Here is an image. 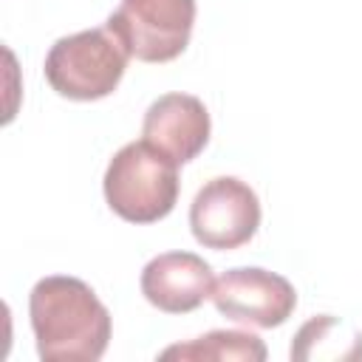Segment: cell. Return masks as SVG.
Wrapping results in <instances>:
<instances>
[{"label":"cell","mask_w":362,"mask_h":362,"mask_svg":"<svg viewBox=\"0 0 362 362\" xmlns=\"http://www.w3.org/2000/svg\"><path fill=\"white\" fill-rule=\"evenodd\" d=\"M28 320L37 354L45 362H96L110 342V311L96 291L68 274H51L34 283L28 294Z\"/></svg>","instance_id":"1"},{"label":"cell","mask_w":362,"mask_h":362,"mask_svg":"<svg viewBox=\"0 0 362 362\" xmlns=\"http://www.w3.org/2000/svg\"><path fill=\"white\" fill-rule=\"evenodd\" d=\"M212 122L206 105L192 93L158 96L141 122V139L175 164L198 158L209 141Z\"/></svg>","instance_id":"7"},{"label":"cell","mask_w":362,"mask_h":362,"mask_svg":"<svg viewBox=\"0 0 362 362\" xmlns=\"http://www.w3.org/2000/svg\"><path fill=\"white\" fill-rule=\"evenodd\" d=\"M158 359H184V362H263L266 345L257 334L249 331H209L189 342H175L158 354Z\"/></svg>","instance_id":"10"},{"label":"cell","mask_w":362,"mask_h":362,"mask_svg":"<svg viewBox=\"0 0 362 362\" xmlns=\"http://www.w3.org/2000/svg\"><path fill=\"white\" fill-rule=\"evenodd\" d=\"M105 201L130 223H156L167 218L178 201V164L153 144H124L105 170Z\"/></svg>","instance_id":"2"},{"label":"cell","mask_w":362,"mask_h":362,"mask_svg":"<svg viewBox=\"0 0 362 362\" xmlns=\"http://www.w3.org/2000/svg\"><path fill=\"white\" fill-rule=\"evenodd\" d=\"M127 48L119 37L102 25L59 37L45 54L48 85L74 102H93L110 96L127 68Z\"/></svg>","instance_id":"3"},{"label":"cell","mask_w":362,"mask_h":362,"mask_svg":"<svg viewBox=\"0 0 362 362\" xmlns=\"http://www.w3.org/2000/svg\"><path fill=\"white\" fill-rule=\"evenodd\" d=\"M192 23L195 0H122L105 25L130 57L141 62H170L189 45Z\"/></svg>","instance_id":"4"},{"label":"cell","mask_w":362,"mask_h":362,"mask_svg":"<svg viewBox=\"0 0 362 362\" xmlns=\"http://www.w3.org/2000/svg\"><path fill=\"white\" fill-rule=\"evenodd\" d=\"M212 286V266L195 252H164L141 269V294L164 314L195 311L209 300Z\"/></svg>","instance_id":"8"},{"label":"cell","mask_w":362,"mask_h":362,"mask_svg":"<svg viewBox=\"0 0 362 362\" xmlns=\"http://www.w3.org/2000/svg\"><path fill=\"white\" fill-rule=\"evenodd\" d=\"M260 226V201L257 192L235 178L218 175L206 181L189 204V229L192 238L206 249H238L246 246Z\"/></svg>","instance_id":"5"},{"label":"cell","mask_w":362,"mask_h":362,"mask_svg":"<svg viewBox=\"0 0 362 362\" xmlns=\"http://www.w3.org/2000/svg\"><path fill=\"white\" fill-rule=\"evenodd\" d=\"M362 334L334 314L311 317L291 342V359H359Z\"/></svg>","instance_id":"9"},{"label":"cell","mask_w":362,"mask_h":362,"mask_svg":"<svg viewBox=\"0 0 362 362\" xmlns=\"http://www.w3.org/2000/svg\"><path fill=\"white\" fill-rule=\"evenodd\" d=\"M209 300L226 320L255 328H277L297 308L294 286L283 274L260 266L223 272L215 280Z\"/></svg>","instance_id":"6"}]
</instances>
